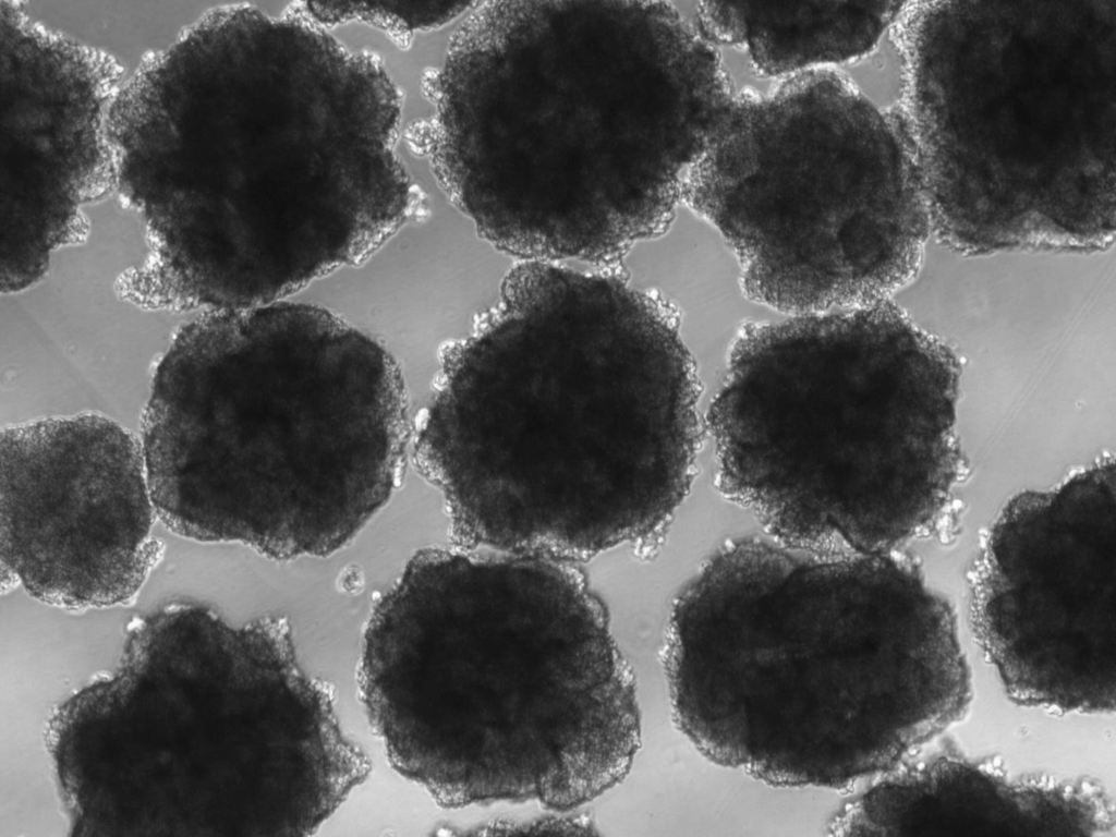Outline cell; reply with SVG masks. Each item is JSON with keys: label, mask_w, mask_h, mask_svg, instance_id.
I'll return each instance as SVG.
<instances>
[{"label": "cell", "mask_w": 1116, "mask_h": 837, "mask_svg": "<svg viewBox=\"0 0 1116 837\" xmlns=\"http://www.w3.org/2000/svg\"><path fill=\"white\" fill-rule=\"evenodd\" d=\"M225 183L183 219L223 300L284 301L366 259L410 218L401 97L381 63L299 15L256 16L226 51Z\"/></svg>", "instance_id": "ba28073f"}, {"label": "cell", "mask_w": 1116, "mask_h": 837, "mask_svg": "<svg viewBox=\"0 0 1116 837\" xmlns=\"http://www.w3.org/2000/svg\"><path fill=\"white\" fill-rule=\"evenodd\" d=\"M898 29L932 238L966 256L1113 246L1116 1L910 2Z\"/></svg>", "instance_id": "52a82bcc"}, {"label": "cell", "mask_w": 1116, "mask_h": 837, "mask_svg": "<svg viewBox=\"0 0 1116 837\" xmlns=\"http://www.w3.org/2000/svg\"><path fill=\"white\" fill-rule=\"evenodd\" d=\"M180 194H183V193H180ZM171 195H174V194H171ZM163 196H166V195H163ZM157 197H159V196H157ZM153 198H155V197H153ZM149 199H150V198H149ZM145 201H147V199H145ZM143 202H144V201H143ZM134 203H135V202H134ZM140 203H141V202H140Z\"/></svg>", "instance_id": "ac0fdd59"}, {"label": "cell", "mask_w": 1116, "mask_h": 837, "mask_svg": "<svg viewBox=\"0 0 1116 837\" xmlns=\"http://www.w3.org/2000/svg\"><path fill=\"white\" fill-rule=\"evenodd\" d=\"M473 2H308L298 11L318 25L360 21L405 38L415 32L441 27L463 14Z\"/></svg>", "instance_id": "9a60e30c"}, {"label": "cell", "mask_w": 1116, "mask_h": 837, "mask_svg": "<svg viewBox=\"0 0 1116 837\" xmlns=\"http://www.w3.org/2000/svg\"><path fill=\"white\" fill-rule=\"evenodd\" d=\"M1 575L68 610L130 604L165 555L140 437L99 413L1 430Z\"/></svg>", "instance_id": "8fae6325"}, {"label": "cell", "mask_w": 1116, "mask_h": 837, "mask_svg": "<svg viewBox=\"0 0 1116 837\" xmlns=\"http://www.w3.org/2000/svg\"><path fill=\"white\" fill-rule=\"evenodd\" d=\"M199 634L201 664L195 671L186 664L187 672L167 628L136 640L178 706L146 654L128 645L154 674L178 715L128 657L125 665L170 715L123 670L118 677L168 723L109 680L89 690L81 731L121 737L95 739L121 744L106 752L167 747L156 751L173 757L167 802L183 768L168 816L175 812L174 829H183L184 821V829L203 828L207 835L294 836L316 816L340 768L343 732L332 690L304 670L291 632L275 620L258 618L233 627L213 617L199 622Z\"/></svg>", "instance_id": "9c48e42d"}, {"label": "cell", "mask_w": 1116, "mask_h": 837, "mask_svg": "<svg viewBox=\"0 0 1116 837\" xmlns=\"http://www.w3.org/2000/svg\"><path fill=\"white\" fill-rule=\"evenodd\" d=\"M1113 809L1096 788L1014 778L971 760L941 757L884 776L830 821L837 836L1006 834L1100 836Z\"/></svg>", "instance_id": "7c38bea8"}, {"label": "cell", "mask_w": 1116, "mask_h": 837, "mask_svg": "<svg viewBox=\"0 0 1116 837\" xmlns=\"http://www.w3.org/2000/svg\"><path fill=\"white\" fill-rule=\"evenodd\" d=\"M388 762L441 806L572 811L641 744L632 669L568 562L423 548L376 602L357 672Z\"/></svg>", "instance_id": "3957f363"}, {"label": "cell", "mask_w": 1116, "mask_h": 837, "mask_svg": "<svg viewBox=\"0 0 1116 837\" xmlns=\"http://www.w3.org/2000/svg\"><path fill=\"white\" fill-rule=\"evenodd\" d=\"M663 664L696 750L777 787L885 774L971 696L954 611L911 558L769 536L726 543L683 586Z\"/></svg>", "instance_id": "7a4b0ae2"}, {"label": "cell", "mask_w": 1116, "mask_h": 837, "mask_svg": "<svg viewBox=\"0 0 1116 837\" xmlns=\"http://www.w3.org/2000/svg\"><path fill=\"white\" fill-rule=\"evenodd\" d=\"M1114 458L1019 493L988 529L971 621L1016 702L1057 713L1115 707Z\"/></svg>", "instance_id": "30bf717a"}, {"label": "cell", "mask_w": 1116, "mask_h": 837, "mask_svg": "<svg viewBox=\"0 0 1116 837\" xmlns=\"http://www.w3.org/2000/svg\"><path fill=\"white\" fill-rule=\"evenodd\" d=\"M896 23L869 53L836 66L861 96L883 112L906 108L908 97V57Z\"/></svg>", "instance_id": "2e32d148"}, {"label": "cell", "mask_w": 1116, "mask_h": 837, "mask_svg": "<svg viewBox=\"0 0 1116 837\" xmlns=\"http://www.w3.org/2000/svg\"><path fill=\"white\" fill-rule=\"evenodd\" d=\"M682 92L668 2H486L432 81L427 153L497 250L617 270L676 219Z\"/></svg>", "instance_id": "277c9868"}, {"label": "cell", "mask_w": 1116, "mask_h": 837, "mask_svg": "<svg viewBox=\"0 0 1116 837\" xmlns=\"http://www.w3.org/2000/svg\"><path fill=\"white\" fill-rule=\"evenodd\" d=\"M960 376L889 300L747 324L706 417L719 489L783 544L897 550L956 486Z\"/></svg>", "instance_id": "8992f818"}, {"label": "cell", "mask_w": 1116, "mask_h": 837, "mask_svg": "<svg viewBox=\"0 0 1116 837\" xmlns=\"http://www.w3.org/2000/svg\"><path fill=\"white\" fill-rule=\"evenodd\" d=\"M175 193H180V192H175ZM169 194H174V193H169ZM162 195H166V194H162ZM156 196H160V195H156ZM151 197H155V196H151ZM148 198H150V197H148ZM145 199H147V198H145ZM142 201H144V199H142ZM138 202H141V201H138Z\"/></svg>", "instance_id": "e0dca14e"}, {"label": "cell", "mask_w": 1116, "mask_h": 837, "mask_svg": "<svg viewBox=\"0 0 1116 837\" xmlns=\"http://www.w3.org/2000/svg\"><path fill=\"white\" fill-rule=\"evenodd\" d=\"M36 36L109 66L116 87L137 82L227 2L13 1Z\"/></svg>", "instance_id": "5bb4252c"}, {"label": "cell", "mask_w": 1116, "mask_h": 837, "mask_svg": "<svg viewBox=\"0 0 1116 837\" xmlns=\"http://www.w3.org/2000/svg\"><path fill=\"white\" fill-rule=\"evenodd\" d=\"M700 393L668 301L519 262L449 351L413 460L457 547L569 562L655 544L694 480Z\"/></svg>", "instance_id": "6da1fadb"}, {"label": "cell", "mask_w": 1116, "mask_h": 837, "mask_svg": "<svg viewBox=\"0 0 1116 837\" xmlns=\"http://www.w3.org/2000/svg\"><path fill=\"white\" fill-rule=\"evenodd\" d=\"M908 2L701 1L698 33L716 48L741 50L757 76L781 81L836 68L869 53Z\"/></svg>", "instance_id": "4fadbf2b"}, {"label": "cell", "mask_w": 1116, "mask_h": 837, "mask_svg": "<svg viewBox=\"0 0 1116 837\" xmlns=\"http://www.w3.org/2000/svg\"><path fill=\"white\" fill-rule=\"evenodd\" d=\"M140 440L170 531L291 560L336 553L386 505L411 427L379 343L280 301L182 326L155 368Z\"/></svg>", "instance_id": "5b68a950"}]
</instances>
